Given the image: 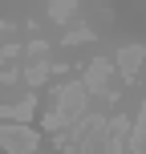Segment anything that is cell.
Wrapping results in <instances>:
<instances>
[{
    "instance_id": "obj_1",
    "label": "cell",
    "mask_w": 146,
    "mask_h": 154,
    "mask_svg": "<svg viewBox=\"0 0 146 154\" xmlns=\"http://www.w3.org/2000/svg\"><path fill=\"white\" fill-rule=\"evenodd\" d=\"M0 146L8 154H33L37 150V130H29V126H0Z\"/></svg>"
},
{
    "instance_id": "obj_2",
    "label": "cell",
    "mask_w": 146,
    "mask_h": 154,
    "mask_svg": "<svg viewBox=\"0 0 146 154\" xmlns=\"http://www.w3.org/2000/svg\"><path fill=\"white\" fill-rule=\"evenodd\" d=\"M106 77H110V61H101V57H98V61L89 65V73H85V85H89L93 93H106V97L114 101V89H106Z\"/></svg>"
},
{
    "instance_id": "obj_3",
    "label": "cell",
    "mask_w": 146,
    "mask_h": 154,
    "mask_svg": "<svg viewBox=\"0 0 146 154\" xmlns=\"http://www.w3.org/2000/svg\"><path fill=\"white\" fill-rule=\"evenodd\" d=\"M142 53H146L142 45H126L122 53H118V65H122V73L130 77V81H134V73H138V65H142Z\"/></svg>"
},
{
    "instance_id": "obj_4",
    "label": "cell",
    "mask_w": 146,
    "mask_h": 154,
    "mask_svg": "<svg viewBox=\"0 0 146 154\" xmlns=\"http://www.w3.org/2000/svg\"><path fill=\"white\" fill-rule=\"evenodd\" d=\"M33 109H37V101L33 97H24V101H16V106H0V118H8V126H20L24 118H33Z\"/></svg>"
},
{
    "instance_id": "obj_5",
    "label": "cell",
    "mask_w": 146,
    "mask_h": 154,
    "mask_svg": "<svg viewBox=\"0 0 146 154\" xmlns=\"http://www.w3.org/2000/svg\"><path fill=\"white\" fill-rule=\"evenodd\" d=\"M49 73H53V69H49L45 61H37V65H29V69H24V77H29V85H41V81H45Z\"/></svg>"
},
{
    "instance_id": "obj_6",
    "label": "cell",
    "mask_w": 146,
    "mask_h": 154,
    "mask_svg": "<svg viewBox=\"0 0 146 154\" xmlns=\"http://www.w3.org/2000/svg\"><path fill=\"white\" fill-rule=\"evenodd\" d=\"M73 12H77V4H49V16H53V20H61V24L69 20Z\"/></svg>"
},
{
    "instance_id": "obj_7",
    "label": "cell",
    "mask_w": 146,
    "mask_h": 154,
    "mask_svg": "<svg viewBox=\"0 0 146 154\" xmlns=\"http://www.w3.org/2000/svg\"><path fill=\"white\" fill-rule=\"evenodd\" d=\"M89 37H93V32H89V29H73V32H69V37H65V45H77V41H89Z\"/></svg>"
},
{
    "instance_id": "obj_8",
    "label": "cell",
    "mask_w": 146,
    "mask_h": 154,
    "mask_svg": "<svg viewBox=\"0 0 146 154\" xmlns=\"http://www.w3.org/2000/svg\"><path fill=\"white\" fill-rule=\"evenodd\" d=\"M29 53H33V57H37V61H41V57L49 53V45H45V41H33V45H29Z\"/></svg>"
}]
</instances>
